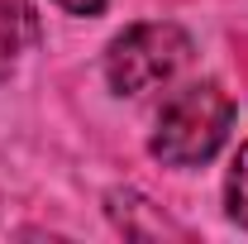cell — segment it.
<instances>
[{"label":"cell","instance_id":"cell-5","mask_svg":"<svg viewBox=\"0 0 248 244\" xmlns=\"http://www.w3.org/2000/svg\"><path fill=\"white\" fill-rule=\"evenodd\" d=\"M58 10H67V15H100L110 0H53Z\"/></svg>","mask_w":248,"mask_h":244},{"label":"cell","instance_id":"cell-4","mask_svg":"<svg viewBox=\"0 0 248 244\" xmlns=\"http://www.w3.org/2000/svg\"><path fill=\"white\" fill-rule=\"evenodd\" d=\"M224 206H229V220H239L248 230V144L239 149L229 177H224Z\"/></svg>","mask_w":248,"mask_h":244},{"label":"cell","instance_id":"cell-2","mask_svg":"<svg viewBox=\"0 0 248 244\" xmlns=\"http://www.w3.org/2000/svg\"><path fill=\"white\" fill-rule=\"evenodd\" d=\"M191 58V38L177 24H134L105 53V82L115 96H143L172 82Z\"/></svg>","mask_w":248,"mask_h":244},{"label":"cell","instance_id":"cell-1","mask_svg":"<svg viewBox=\"0 0 248 244\" xmlns=\"http://www.w3.org/2000/svg\"><path fill=\"white\" fill-rule=\"evenodd\" d=\"M229 124H234L229 91L219 82H191L162 105L148 149L167 168H196L219 153V144L229 139Z\"/></svg>","mask_w":248,"mask_h":244},{"label":"cell","instance_id":"cell-3","mask_svg":"<svg viewBox=\"0 0 248 244\" xmlns=\"http://www.w3.org/2000/svg\"><path fill=\"white\" fill-rule=\"evenodd\" d=\"M38 43V15L29 0H0V82L29 58Z\"/></svg>","mask_w":248,"mask_h":244}]
</instances>
